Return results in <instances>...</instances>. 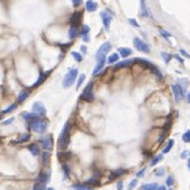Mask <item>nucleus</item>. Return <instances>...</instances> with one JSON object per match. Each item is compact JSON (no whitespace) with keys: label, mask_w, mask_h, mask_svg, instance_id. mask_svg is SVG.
<instances>
[{"label":"nucleus","mask_w":190,"mask_h":190,"mask_svg":"<svg viewBox=\"0 0 190 190\" xmlns=\"http://www.w3.org/2000/svg\"><path fill=\"white\" fill-rule=\"evenodd\" d=\"M71 2H72V5L75 8H79L83 4V0H71Z\"/></svg>","instance_id":"nucleus-41"},{"label":"nucleus","mask_w":190,"mask_h":190,"mask_svg":"<svg viewBox=\"0 0 190 190\" xmlns=\"http://www.w3.org/2000/svg\"><path fill=\"white\" fill-rule=\"evenodd\" d=\"M164 173H165V169L164 168H159V169H156V171H155V176L160 177V176H164Z\"/></svg>","instance_id":"nucleus-38"},{"label":"nucleus","mask_w":190,"mask_h":190,"mask_svg":"<svg viewBox=\"0 0 190 190\" xmlns=\"http://www.w3.org/2000/svg\"><path fill=\"white\" fill-rule=\"evenodd\" d=\"M62 168H63V172H64V177H68V175H70V168L67 167L66 164H63Z\"/></svg>","instance_id":"nucleus-42"},{"label":"nucleus","mask_w":190,"mask_h":190,"mask_svg":"<svg viewBox=\"0 0 190 190\" xmlns=\"http://www.w3.org/2000/svg\"><path fill=\"white\" fill-rule=\"evenodd\" d=\"M161 57H163L165 63H169V62H171V59H172L171 55H169L168 53H164V51H161Z\"/></svg>","instance_id":"nucleus-36"},{"label":"nucleus","mask_w":190,"mask_h":190,"mask_svg":"<svg viewBox=\"0 0 190 190\" xmlns=\"http://www.w3.org/2000/svg\"><path fill=\"white\" fill-rule=\"evenodd\" d=\"M182 140L185 143H190V130H186V131L182 134Z\"/></svg>","instance_id":"nucleus-34"},{"label":"nucleus","mask_w":190,"mask_h":190,"mask_svg":"<svg viewBox=\"0 0 190 190\" xmlns=\"http://www.w3.org/2000/svg\"><path fill=\"white\" fill-rule=\"evenodd\" d=\"M13 121H15V118H13V117H11V118H8L7 121H4V122H3V125H4V126H5V125H11V123H13Z\"/></svg>","instance_id":"nucleus-45"},{"label":"nucleus","mask_w":190,"mask_h":190,"mask_svg":"<svg viewBox=\"0 0 190 190\" xmlns=\"http://www.w3.org/2000/svg\"><path fill=\"white\" fill-rule=\"evenodd\" d=\"M30 93H31V89H28V88H26V89H22L21 92H18V96H17V101H16V102H17L18 105H20V104H22V102L25 101L26 98L30 96Z\"/></svg>","instance_id":"nucleus-13"},{"label":"nucleus","mask_w":190,"mask_h":190,"mask_svg":"<svg viewBox=\"0 0 190 190\" xmlns=\"http://www.w3.org/2000/svg\"><path fill=\"white\" fill-rule=\"evenodd\" d=\"M71 55H72L74 59H75V61H76L77 63L83 62V55H81L80 53H76V51H72V53H71Z\"/></svg>","instance_id":"nucleus-31"},{"label":"nucleus","mask_w":190,"mask_h":190,"mask_svg":"<svg viewBox=\"0 0 190 190\" xmlns=\"http://www.w3.org/2000/svg\"><path fill=\"white\" fill-rule=\"evenodd\" d=\"M80 34V29H79V25H71L68 28V38L71 41H74L77 35Z\"/></svg>","instance_id":"nucleus-14"},{"label":"nucleus","mask_w":190,"mask_h":190,"mask_svg":"<svg viewBox=\"0 0 190 190\" xmlns=\"http://www.w3.org/2000/svg\"><path fill=\"white\" fill-rule=\"evenodd\" d=\"M49 157H50V151H43L42 152V161H43V164L49 163Z\"/></svg>","instance_id":"nucleus-33"},{"label":"nucleus","mask_w":190,"mask_h":190,"mask_svg":"<svg viewBox=\"0 0 190 190\" xmlns=\"http://www.w3.org/2000/svg\"><path fill=\"white\" fill-rule=\"evenodd\" d=\"M28 140H30V134L25 133V134H21V135L17 138L16 143H25V142H28Z\"/></svg>","instance_id":"nucleus-24"},{"label":"nucleus","mask_w":190,"mask_h":190,"mask_svg":"<svg viewBox=\"0 0 190 190\" xmlns=\"http://www.w3.org/2000/svg\"><path fill=\"white\" fill-rule=\"evenodd\" d=\"M21 118L24 121L26 122V123H29V122H31L34 120V118H37V116L31 112V113H29V112H24V113H21Z\"/></svg>","instance_id":"nucleus-19"},{"label":"nucleus","mask_w":190,"mask_h":190,"mask_svg":"<svg viewBox=\"0 0 190 190\" xmlns=\"http://www.w3.org/2000/svg\"><path fill=\"white\" fill-rule=\"evenodd\" d=\"M47 127H49V122L45 117H37L28 123V129L37 134H45Z\"/></svg>","instance_id":"nucleus-1"},{"label":"nucleus","mask_w":190,"mask_h":190,"mask_svg":"<svg viewBox=\"0 0 190 190\" xmlns=\"http://www.w3.org/2000/svg\"><path fill=\"white\" fill-rule=\"evenodd\" d=\"M28 151H30L31 155L38 156L39 153H41V148H39V146H38V144L33 143V144H29V146H28Z\"/></svg>","instance_id":"nucleus-20"},{"label":"nucleus","mask_w":190,"mask_h":190,"mask_svg":"<svg viewBox=\"0 0 190 190\" xmlns=\"http://www.w3.org/2000/svg\"><path fill=\"white\" fill-rule=\"evenodd\" d=\"M85 80V75L84 74H81V75H79V77H77V81H76V88H80L81 84L84 83Z\"/></svg>","instance_id":"nucleus-32"},{"label":"nucleus","mask_w":190,"mask_h":190,"mask_svg":"<svg viewBox=\"0 0 190 190\" xmlns=\"http://www.w3.org/2000/svg\"><path fill=\"white\" fill-rule=\"evenodd\" d=\"M156 190H168V189H167V186H165V185H161V186H157Z\"/></svg>","instance_id":"nucleus-51"},{"label":"nucleus","mask_w":190,"mask_h":190,"mask_svg":"<svg viewBox=\"0 0 190 190\" xmlns=\"http://www.w3.org/2000/svg\"><path fill=\"white\" fill-rule=\"evenodd\" d=\"M144 173H146V168H142L140 171L136 173V179H142V177L144 176Z\"/></svg>","instance_id":"nucleus-43"},{"label":"nucleus","mask_w":190,"mask_h":190,"mask_svg":"<svg viewBox=\"0 0 190 190\" xmlns=\"http://www.w3.org/2000/svg\"><path fill=\"white\" fill-rule=\"evenodd\" d=\"M188 167H189V169H190V159H189V161H188Z\"/></svg>","instance_id":"nucleus-55"},{"label":"nucleus","mask_w":190,"mask_h":190,"mask_svg":"<svg viewBox=\"0 0 190 190\" xmlns=\"http://www.w3.org/2000/svg\"><path fill=\"white\" fill-rule=\"evenodd\" d=\"M31 190H45V186H43L42 184L37 182V184H35L34 186H33V189H31Z\"/></svg>","instance_id":"nucleus-40"},{"label":"nucleus","mask_w":190,"mask_h":190,"mask_svg":"<svg viewBox=\"0 0 190 190\" xmlns=\"http://www.w3.org/2000/svg\"><path fill=\"white\" fill-rule=\"evenodd\" d=\"M71 188H72V190H93V189H94V186H90V185L85 184V182L74 184Z\"/></svg>","instance_id":"nucleus-16"},{"label":"nucleus","mask_w":190,"mask_h":190,"mask_svg":"<svg viewBox=\"0 0 190 190\" xmlns=\"http://www.w3.org/2000/svg\"><path fill=\"white\" fill-rule=\"evenodd\" d=\"M97 3L94 2V0H87L85 2V11H88V12H96L97 11Z\"/></svg>","instance_id":"nucleus-17"},{"label":"nucleus","mask_w":190,"mask_h":190,"mask_svg":"<svg viewBox=\"0 0 190 190\" xmlns=\"http://www.w3.org/2000/svg\"><path fill=\"white\" fill-rule=\"evenodd\" d=\"M157 189V184L156 182H148L140 186V190H156Z\"/></svg>","instance_id":"nucleus-25"},{"label":"nucleus","mask_w":190,"mask_h":190,"mask_svg":"<svg viewBox=\"0 0 190 190\" xmlns=\"http://www.w3.org/2000/svg\"><path fill=\"white\" fill-rule=\"evenodd\" d=\"M31 109H33V113L37 117H45L46 113H47L45 105H43L41 101H35L34 104H33V106H31Z\"/></svg>","instance_id":"nucleus-6"},{"label":"nucleus","mask_w":190,"mask_h":190,"mask_svg":"<svg viewBox=\"0 0 190 190\" xmlns=\"http://www.w3.org/2000/svg\"><path fill=\"white\" fill-rule=\"evenodd\" d=\"M46 190H55L54 188H49V189H46Z\"/></svg>","instance_id":"nucleus-56"},{"label":"nucleus","mask_w":190,"mask_h":190,"mask_svg":"<svg viewBox=\"0 0 190 190\" xmlns=\"http://www.w3.org/2000/svg\"><path fill=\"white\" fill-rule=\"evenodd\" d=\"M160 34H163L165 38L172 37V34H171V33H168V31H167V30H164V29H160Z\"/></svg>","instance_id":"nucleus-44"},{"label":"nucleus","mask_w":190,"mask_h":190,"mask_svg":"<svg viewBox=\"0 0 190 190\" xmlns=\"http://www.w3.org/2000/svg\"><path fill=\"white\" fill-rule=\"evenodd\" d=\"M134 63V61H123V62H117L116 63V70H120V68H125V67H130Z\"/></svg>","instance_id":"nucleus-23"},{"label":"nucleus","mask_w":190,"mask_h":190,"mask_svg":"<svg viewBox=\"0 0 190 190\" xmlns=\"http://www.w3.org/2000/svg\"><path fill=\"white\" fill-rule=\"evenodd\" d=\"M131 53H133V51L130 50L129 47H120V49H118V54H120V57H122V58L130 57V55H131Z\"/></svg>","instance_id":"nucleus-22"},{"label":"nucleus","mask_w":190,"mask_h":190,"mask_svg":"<svg viewBox=\"0 0 190 190\" xmlns=\"http://www.w3.org/2000/svg\"><path fill=\"white\" fill-rule=\"evenodd\" d=\"M168 190H172V189H168Z\"/></svg>","instance_id":"nucleus-57"},{"label":"nucleus","mask_w":190,"mask_h":190,"mask_svg":"<svg viewBox=\"0 0 190 190\" xmlns=\"http://www.w3.org/2000/svg\"><path fill=\"white\" fill-rule=\"evenodd\" d=\"M136 185H138V179L131 180V181H130V184H129V190L135 189V188H136Z\"/></svg>","instance_id":"nucleus-37"},{"label":"nucleus","mask_w":190,"mask_h":190,"mask_svg":"<svg viewBox=\"0 0 190 190\" xmlns=\"http://www.w3.org/2000/svg\"><path fill=\"white\" fill-rule=\"evenodd\" d=\"M80 50H81V53H83V54H85V53H87V47H85V46H81V47H80Z\"/></svg>","instance_id":"nucleus-53"},{"label":"nucleus","mask_w":190,"mask_h":190,"mask_svg":"<svg viewBox=\"0 0 190 190\" xmlns=\"http://www.w3.org/2000/svg\"><path fill=\"white\" fill-rule=\"evenodd\" d=\"M172 92H173V94H175V100L179 102L181 98L185 96V93H186V89H182L179 84H173V85H172Z\"/></svg>","instance_id":"nucleus-10"},{"label":"nucleus","mask_w":190,"mask_h":190,"mask_svg":"<svg viewBox=\"0 0 190 190\" xmlns=\"http://www.w3.org/2000/svg\"><path fill=\"white\" fill-rule=\"evenodd\" d=\"M70 131H71V123L67 122V123L63 126L62 129V133L59 135V139H58V147L61 149H66L70 144Z\"/></svg>","instance_id":"nucleus-2"},{"label":"nucleus","mask_w":190,"mask_h":190,"mask_svg":"<svg viewBox=\"0 0 190 190\" xmlns=\"http://www.w3.org/2000/svg\"><path fill=\"white\" fill-rule=\"evenodd\" d=\"M186 102L190 104V93H188V96H186Z\"/></svg>","instance_id":"nucleus-54"},{"label":"nucleus","mask_w":190,"mask_h":190,"mask_svg":"<svg viewBox=\"0 0 190 190\" xmlns=\"http://www.w3.org/2000/svg\"><path fill=\"white\" fill-rule=\"evenodd\" d=\"M117 190H123V184H122V182H118V184H117Z\"/></svg>","instance_id":"nucleus-49"},{"label":"nucleus","mask_w":190,"mask_h":190,"mask_svg":"<svg viewBox=\"0 0 190 190\" xmlns=\"http://www.w3.org/2000/svg\"><path fill=\"white\" fill-rule=\"evenodd\" d=\"M39 143L42 144V148L45 149V151H51V149H53V135L47 134V135L42 136L41 139H39Z\"/></svg>","instance_id":"nucleus-7"},{"label":"nucleus","mask_w":190,"mask_h":190,"mask_svg":"<svg viewBox=\"0 0 190 190\" xmlns=\"http://www.w3.org/2000/svg\"><path fill=\"white\" fill-rule=\"evenodd\" d=\"M140 13L144 17H151L152 18V13L148 12V8L146 5V0H140Z\"/></svg>","instance_id":"nucleus-18"},{"label":"nucleus","mask_w":190,"mask_h":190,"mask_svg":"<svg viewBox=\"0 0 190 190\" xmlns=\"http://www.w3.org/2000/svg\"><path fill=\"white\" fill-rule=\"evenodd\" d=\"M175 146V140L173 139H171V140H168V143H167V146L164 147V149H163V155H165V153H168L169 151L172 149V147Z\"/></svg>","instance_id":"nucleus-28"},{"label":"nucleus","mask_w":190,"mask_h":190,"mask_svg":"<svg viewBox=\"0 0 190 190\" xmlns=\"http://www.w3.org/2000/svg\"><path fill=\"white\" fill-rule=\"evenodd\" d=\"M163 159H164V155H163V153H160V155H156L151 161H149V165H151V167H155V165L159 164Z\"/></svg>","instance_id":"nucleus-26"},{"label":"nucleus","mask_w":190,"mask_h":190,"mask_svg":"<svg viewBox=\"0 0 190 190\" xmlns=\"http://www.w3.org/2000/svg\"><path fill=\"white\" fill-rule=\"evenodd\" d=\"M50 177H51V172L50 171H43V172H41L38 175V182L39 184H42L43 186H45V185L49 182V180H50Z\"/></svg>","instance_id":"nucleus-12"},{"label":"nucleus","mask_w":190,"mask_h":190,"mask_svg":"<svg viewBox=\"0 0 190 190\" xmlns=\"http://www.w3.org/2000/svg\"><path fill=\"white\" fill-rule=\"evenodd\" d=\"M129 22L133 26H135V28H139V24H138V22L135 21V20H133V18H129Z\"/></svg>","instance_id":"nucleus-46"},{"label":"nucleus","mask_w":190,"mask_h":190,"mask_svg":"<svg viewBox=\"0 0 190 190\" xmlns=\"http://www.w3.org/2000/svg\"><path fill=\"white\" fill-rule=\"evenodd\" d=\"M17 106H18V104H17V102H13V104H11L9 106H8V108H5V109H4L3 112H2V114H8V113H12V112H13V110H15L16 108H17Z\"/></svg>","instance_id":"nucleus-27"},{"label":"nucleus","mask_w":190,"mask_h":190,"mask_svg":"<svg viewBox=\"0 0 190 190\" xmlns=\"http://www.w3.org/2000/svg\"><path fill=\"white\" fill-rule=\"evenodd\" d=\"M81 18H83V13L81 12H75V13L71 15V17H70V24L71 25H79L81 21Z\"/></svg>","instance_id":"nucleus-15"},{"label":"nucleus","mask_w":190,"mask_h":190,"mask_svg":"<svg viewBox=\"0 0 190 190\" xmlns=\"http://www.w3.org/2000/svg\"><path fill=\"white\" fill-rule=\"evenodd\" d=\"M83 42H89V35H84V37H81Z\"/></svg>","instance_id":"nucleus-50"},{"label":"nucleus","mask_w":190,"mask_h":190,"mask_svg":"<svg viewBox=\"0 0 190 190\" xmlns=\"http://www.w3.org/2000/svg\"><path fill=\"white\" fill-rule=\"evenodd\" d=\"M179 85H180L182 89H186L188 85H189V80H188V79H181L180 83H179Z\"/></svg>","instance_id":"nucleus-35"},{"label":"nucleus","mask_w":190,"mask_h":190,"mask_svg":"<svg viewBox=\"0 0 190 190\" xmlns=\"http://www.w3.org/2000/svg\"><path fill=\"white\" fill-rule=\"evenodd\" d=\"M89 31H90V28L88 25H83L81 29H80V35L84 37V35H89Z\"/></svg>","instance_id":"nucleus-30"},{"label":"nucleus","mask_w":190,"mask_h":190,"mask_svg":"<svg viewBox=\"0 0 190 190\" xmlns=\"http://www.w3.org/2000/svg\"><path fill=\"white\" fill-rule=\"evenodd\" d=\"M110 49H112V43H110V42H104V43H102V45L100 46V49H98L97 53H96V62L101 61V59H106V55H108Z\"/></svg>","instance_id":"nucleus-4"},{"label":"nucleus","mask_w":190,"mask_h":190,"mask_svg":"<svg viewBox=\"0 0 190 190\" xmlns=\"http://www.w3.org/2000/svg\"><path fill=\"white\" fill-rule=\"evenodd\" d=\"M112 20H113V15L112 12L109 11H102L101 12V21L104 24V28L106 30L110 29V24H112Z\"/></svg>","instance_id":"nucleus-8"},{"label":"nucleus","mask_w":190,"mask_h":190,"mask_svg":"<svg viewBox=\"0 0 190 190\" xmlns=\"http://www.w3.org/2000/svg\"><path fill=\"white\" fill-rule=\"evenodd\" d=\"M125 173V171L123 169H118V171H114V172H112V175H110V177H109V180H116L117 177H120V176H122Z\"/></svg>","instance_id":"nucleus-29"},{"label":"nucleus","mask_w":190,"mask_h":190,"mask_svg":"<svg viewBox=\"0 0 190 190\" xmlns=\"http://www.w3.org/2000/svg\"><path fill=\"white\" fill-rule=\"evenodd\" d=\"M180 53H181V54H182V55H184V57H185V58H190V54H189V53H186V51H185L184 49H181V50H180Z\"/></svg>","instance_id":"nucleus-48"},{"label":"nucleus","mask_w":190,"mask_h":190,"mask_svg":"<svg viewBox=\"0 0 190 190\" xmlns=\"http://www.w3.org/2000/svg\"><path fill=\"white\" fill-rule=\"evenodd\" d=\"M81 100L84 101H88V102H92L94 100V94H93V83H89L88 85L84 88V90H83L81 96H80Z\"/></svg>","instance_id":"nucleus-5"},{"label":"nucleus","mask_w":190,"mask_h":190,"mask_svg":"<svg viewBox=\"0 0 190 190\" xmlns=\"http://www.w3.org/2000/svg\"><path fill=\"white\" fill-rule=\"evenodd\" d=\"M118 61H120V54L118 53H113L109 57H106V63H109V64H116Z\"/></svg>","instance_id":"nucleus-21"},{"label":"nucleus","mask_w":190,"mask_h":190,"mask_svg":"<svg viewBox=\"0 0 190 190\" xmlns=\"http://www.w3.org/2000/svg\"><path fill=\"white\" fill-rule=\"evenodd\" d=\"M77 77H79V70L77 68H71L68 72L66 74V76L63 77V83H62L63 88H66V89L71 88V87L76 83Z\"/></svg>","instance_id":"nucleus-3"},{"label":"nucleus","mask_w":190,"mask_h":190,"mask_svg":"<svg viewBox=\"0 0 190 190\" xmlns=\"http://www.w3.org/2000/svg\"><path fill=\"white\" fill-rule=\"evenodd\" d=\"M173 184H175V179H173L172 176H168V179H167V182H165V185H167V186H172Z\"/></svg>","instance_id":"nucleus-39"},{"label":"nucleus","mask_w":190,"mask_h":190,"mask_svg":"<svg viewBox=\"0 0 190 190\" xmlns=\"http://www.w3.org/2000/svg\"><path fill=\"white\" fill-rule=\"evenodd\" d=\"M190 155V152L189 151H184V152H181V157H182V159H186V157Z\"/></svg>","instance_id":"nucleus-47"},{"label":"nucleus","mask_w":190,"mask_h":190,"mask_svg":"<svg viewBox=\"0 0 190 190\" xmlns=\"http://www.w3.org/2000/svg\"><path fill=\"white\" fill-rule=\"evenodd\" d=\"M175 58H176V59H177V61H179L180 63H184V59H182V58H180L179 55H175Z\"/></svg>","instance_id":"nucleus-52"},{"label":"nucleus","mask_w":190,"mask_h":190,"mask_svg":"<svg viewBox=\"0 0 190 190\" xmlns=\"http://www.w3.org/2000/svg\"><path fill=\"white\" fill-rule=\"evenodd\" d=\"M134 46H135L136 50L142 51V53H146V54L149 53V46L140 38H134Z\"/></svg>","instance_id":"nucleus-9"},{"label":"nucleus","mask_w":190,"mask_h":190,"mask_svg":"<svg viewBox=\"0 0 190 190\" xmlns=\"http://www.w3.org/2000/svg\"><path fill=\"white\" fill-rule=\"evenodd\" d=\"M51 74V71H46V72H43V71H39V75H38V77H37V80L34 81V84L31 88H37V87L39 85H42L43 83H45V80L47 79V76Z\"/></svg>","instance_id":"nucleus-11"}]
</instances>
